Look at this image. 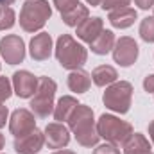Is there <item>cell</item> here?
<instances>
[{
	"label": "cell",
	"mask_w": 154,
	"mask_h": 154,
	"mask_svg": "<svg viewBox=\"0 0 154 154\" xmlns=\"http://www.w3.org/2000/svg\"><path fill=\"white\" fill-rule=\"evenodd\" d=\"M50 16L52 9L48 0H27L20 11V27L25 32H36L45 27Z\"/></svg>",
	"instance_id": "cell-3"
},
{
	"label": "cell",
	"mask_w": 154,
	"mask_h": 154,
	"mask_svg": "<svg viewBox=\"0 0 154 154\" xmlns=\"http://www.w3.org/2000/svg\"><path fill=\"white\" fill-rule=\"evenodd\" d=\"M4 145H5V138H4V134L0 133V149H4Z\"/></svg>",
	"instance_id": "cell-34"
},
{
	"label": "cell",
	"mask_w": 154,
	"mask_h": 154,
	"mask_svg": "<svg viewBox=\"0 0 154 154\" xmlns=\"http://www.w3.org/2000/svg\"><path fill=\"white\" fill-rule=\"evenodd\" d=\"M77 38L82 39L84 43H93L95 39L100 36V32L104 31V22L102 18L95 16V18H86L81 25H77Z\"/></svg>",
	"instance_id": "cell-14"
},
{
	"label": "cell",
	"mask_w": 154,
	"mask_h": 154,
	"mask_svg": "<svg viewBox=\"0 0 154 154\" xmlns=\"http://www.w3.org/2000/svg\"><path fill=\"white\" fill-rule=\"evenodd\" d=\"M7 115H9V111H7V106L0 104V127H4V125H5V120H7Z\"/></svg>",
	"instance_id": "cell-29"
},
{
	"label": "cell",
	"mask_w": 154,
	"mask_h": 154,
	"mask_svg": "<svg viewBox=\"0 0 154 154\" xmlns=\"http://www.w3.org/2000/svg\"><path fill=\"white\" fill-rule=\"evenodd\" d=\"M56 82L50 77H39L36 93L31 99V109L39 118H47L54 113V97H56Z\"/></svg>",
	"instance_id": "cell-6"
},
{
	"label": "cell",
	"mask_w": 154,
	"mask_h": 154,
	"mask_svg": "<svg viewBox=\"0 0 154 154\" xmlns=\"http://www.w3.org/2000/svg\"><path fill=\"white\" fill-rule=\"evenodd\" d=\"M13 25H14V11L9 5L0 4V31L11 29Z\"/></svg>",
	"instance_id": "cell-23"
},
{
	"label": "cell",
	"mask_w": 154,
	"mask_h": 154,
	"mask_svg": "<svg viewBox=\"0 0 154 154\" xmlns=\"http://www.w3.org/2000/svg\"><path fill=\"white\" fill-rule=\"evenodd\" d=\"M29 52H31V57L34 61H45L50 57L52 54V38L48 32H39L34 38L31 39V45H29Z\"/></svg>",
	"instance_id": "cell-13"
},
{
	"label": "cell",
	"mask_w": 154,
	"mask_h": 154,
	"mask_svg": "<svg viewBox=\"0 0 154 154\" xmlns=\"http://www.w3.org/2000/svg\"><path fill=\"white\" fill-rule=\"evenodd\" d=\"M90 47H91L93 54L104 56V54H108V52L113 50V47H115V34L111 31H102L99 38L95 39L93 43H90Z\"/></svg>",
	"instance_id": "cell-20"
},
{
	"label": "cell",
	"mask_w": 154,
	"mask_h": 154,
	"mask_svg": "<svg viewBox=\"0 0 154 154\" xmlns=\"http://www.w3.org/2000/svg\"><path fill=\"white\" fill-rule=\"evenodd\" d=\"M56 57H57V61L63 68L77 70L86 63L88 52L70 34H61L56 41Z\"/></svg>",
	"instance_id": "cell-2"
},
{
	"label": "cell",
	"mask_w": 154,
	"mask_h": 154,
	"mask_svg": "<svg viewBox=\"0 0 154 154\" xmlns=\"http://www.w3.org/2000/svg\"><path fill=\"white\" fill-rule=\"evenodd\" d=\"M39 84V79L34 74L27 72V70H20L13 74V86H14V93L20 99H29L36 93Z\"/></svg>",
	"instance_id": "cell-10"
},
{
	"label": "cell",
	"mask_w": 154,
	"mask_h": 154,
	"mask_svg": "<svg viewBox=\"0 0 154 154\" xmlns=\"http://www.w3.org/2000/svg\"><path fill=\"white\" fill-rule=\"evenodd\" d=\"M143 88H145V91L154 93V74H151V75H147L143 79Z\"/></svg>",
	"instance_id": "cell-28"
},
{
	"label": "cell",
	"mask_w": 154,
	"mask_h": 154,
	"mask_svg": "<svg viewBox=\"0 0 154 154\" xmlns=\"http://www.w3.org/2000/svg\"><path fill=\"white\" fill-rule=\"evenodd\" d=\"M77 104H79V102H77L74 97H70V95L61 97V99L57 100V106H54V118H56L57 122L68 120L70 115H72V111L75 109Z\"/></svg>",
	"instance_id": "cell-18"
},
{
	"label": "cell",
	"mask_w": 154,
	"mask_h": 154,
	"mask_svg": "<svg viewBox=\"0 0 154 154\" xmlns=\"http://www.w3.org/2000/svg\"><path fill=\"white\" fill-rule=\"evenodd\" d=\"M66 122H68V127L74 131L79 145H82V147L97 145L100 136L97 133V125L93 120V109L91 108H88L84 104H77Z\"/></svg>",
	"instance_id": "cell-1"
},
{
	"label": "cell",
	"mask_w": 154,
	"mask_h": 154,
	"mask_svg": "<svg viewBox=\"0 0 154 154\" xmlns=\"http://www.w3.org/2000/svg\"><path fill=\"white\" fill-rule=\"evenodd\" d=\"M93 154H120V149L113 143H102L93 151Z\"/></svg>",
	"instance_id": "cell-27"
},
{
	"label": "cell",
	"mask_w": 154,
	"mask_h": 154,
	"mask_svg": "<svg viewBox=\"0 0 154 154\" xmlns=\"http://www.w3.org/2000/svg\"><path fill=\"white\" fill-rule=\"evenodd\" d=\"M13 2H14V0H0V4H2V5H11Z\"/></svg>",
	"instance_id": "cell-35"
},
{
	"label": "cell",
	"mask_w": 154,
	"mask_h": 154,
	"mask_svg": "<svg viewBox=\"0 0 154 154\" xmlns=\"http://www.w3.org/2000/svg\"><path fill=\"white\" fill-rule=\"evenodd\" d=\"M0 54L9 65H18L25 57V43L16 34H9L0 39Z\"/></svg>",
	"instance_id": "cell-8"
},
{
	"label": "cell",
	"mask_w": 154,
	"mask_h": 154,
	"mask_svg": "<svg viewBox=\"0 0 154 154\" xmlns=\"http://www.w3.org/2000/svg\"><path fill=\"white\" fill-rule=\"evenodd\" d=\"M52 154H75L74 151H68V149H57V151H54Z\"/></svg>",
	"instance_id": "cell-32"
},
{
	"label": "cell",
	"mask_w": 154,
	"mask_h": 154,
	"mask_svg": "<svg viewBox=\"0 0 154 154\" xmlns=\"http://www.w3.org/2000/svg\"><path fill=\"white\" fill-rule=\"evenodd\" d=\"M140 38L147 43H154V16H147L140 23Z\"/></svg>",
	"instance_id": "cell-22"
},
{
	"label": "cell",
	"mask_w": 154,
	"mask_h": 154,
	"mask_svg": "<svg viewBox=\"0 0 154 154\" xmlns=\"http://www.w3.org/2000/svg\"><path fill=\"white\" fill-rule=\"evenodd\" d=\"M136 16H138L136 9L127 5V7H120V9H115V11H109L108 20L116 29H127V27H131L134 23Z\"/></svg>",
	"instance_id": "cell-15"
},
{
	"label": "cell",
	"mask_w": 154,
	"mask_h": 154,
	"mask_svg": "<svg viewBox=\"0 0 154 154\" xmlns=\"http://www.w3.org/2000/svg\"><path fill=\"white\" fill-rule=\"evenodd\" d=\"M131 99H133V86L127 81H115L109 84L104 91V106L115 113H127L131 108Z\"/></svg>",
	"instance_id": "cell-5"
},
{
	"label": "cell",
	"mask_w": 154,
	"mask_h": 154,
	"mask_svg": "<svg viewBox=\"0 0 154 154\" xmlns=\"http://www.w3.org/2000/svg\"><path fill=\"white\" fill-rule=\"evenodd\" d=\"M77 4H79V0H54V5H56V9H57L61 14L72 11Z\"/></svg>",
	"instance_id": "cell-26"
},
{
	"label": "cell",
	"mask_w": 154,
	"mask_h": 154,
	"mask_svg": "<svg viewBox=\"0 0 154 154\" xmlns=\"http://www.w3.org/2000/svg\"><path fill=\"white\" fill-rule=\"evenodd\" d=\"M34 113L29 111V109H14L13 115H11V120H9V131L14 138H20L31 131L36 129V118H34Z\"/></svg>",
	"instance_id": "cell-9"
},
{
	"label": "cell",
	"mask_w": 154,
	"mask_h": 154,
	"mask_svg": "<svg viewBox=\"0 0 154 154\" xmlns=\"http://www.w3.org/2000/svg\"><path fill=\"white\" fill-rule=\"evenodd\" d=\"M13 90H11V81L7 77H0V104H4L9 97H11Z\"/></svg>",
	"instance_id": "cell-24"
},
{
	"label": "cell",
	"mask_w": 154,
	"mask_h": 154,
	"mask_svg": "<svg viewBox=\"0 0 154 154\" xmlns=\"http://www.w3.org/2000/svg\"><path fill=\"white\" fill-rule=\"evenodd\" d=\"M61 18H63V22H65L68 27H77V25H81L86 18H90V11H88V7H86V5L77 4L72 11H68V13L61 14Z\"/></svg>",
	"instance_id": "cell-21"
},
{
	"label": "cell",
	"mask_w": 154,
	"mask_h": 154,
	"mask_svg": "<svg viewBox=\"0 0 154 154\" xmlns=\"http://www.w3.org/2000/svg\"><path fill=\"white\" fill-rule=\"evenodd\" d=\"M97 133L100 138H104L108 143L113 145H124L131 134H133V125L125 120H120L113 115H100L99 122H97Z\"/></svg>",
	"instance_id": "cell-4"
},
{
	"label": "cell",
	"mask_w": 154,
	"mask_h": 154,
	"mask_svg": "<svg viewBox=\"0 0 154 154\" xmlns=\"http://www.w3.org/2000/svg\"><path fill=\"white\" fill-rule=\"evenodd\" d=\"M138 45L136 41L129 36H122L120 39L115 41V47H113V59L115 63H118L120 66H131L136 59H138Z\"/></svg>",
	"instance_id": "cell-7"
},
{
	"label": "cell",
	"mask_w": 154,
	"mask_h": 154,
	"mask_svg": "<svg viewBox=\"0 0 154 154\" xmlns=\"http://www.w3.org/2000/svg\"><path fill=\"white\" fill-rule=\"evenodd\" d=\"M45 145V134L38 127L20 138H14V151L18 154H36Z\"/></svg>",
	"instance_id": "cell-12"
},
{
	"label": "cell",
	"mask_w": 154,
	"mask_h": 154,
	"mask_svg": "<svg viewBox=\"0 0 154 154\" xmlns=\"http://www.w3.org/2000/svg\"><path fill=\"white\" fill-rule=\"evenodd\" d=\"M43 134H45V143L48 145V149H63L70 142V131L61 122L47 124Z\"/></svg>",
	"instance_id": "cell-11"
},
{
	"label": "cell",
	"mask_w": 154,
	"mask_h": 154,
	"mask_svg": "<svg viewBox=\"0 0 154 154\" xmlns=\"http://www.w3.org/2000/svg\"><path fill=\"white\" fill-rule=\"evenodd\" d=\"M90 84H91V75L81 68L72 70L70 75H68V88L74 91V93H84L90 90Z\"/></svg>",
	"instance_id": "cell-17"
},
{
	"label": "cell",
	"mask_w": 154,
	"mask_h": 154,
	"mask_svg": "<svg viewBox=\"0 0 154 154\" xmlns=\"http://www.w3.org/2000/svg\"><path fill=\"white\" fill-rule=\"evenodd\" d=\"M86 2H88L90 5H100V4H102V0H86Z\"/></svg>",
	"instance_id": "cell-33"
},
{
	"label": "cell",
	"mask_w": 154,
	"mask_h": 154,
	"mask_svg": "<svg viewBox=\"0 0 154 154\" xmlns=\"http://www.w3.org/2000/svg\"><path fill=\"white\" fill-rule=\"evenodd\" d=\"M134 4L140 9H151V7H154V0H134Z\"/></svg>",
	"instance_id": "cell-30"
},
{
	"label": "cell",
	"mask_w": 154,
	"mask_h": 154,
	"mask_svg": "<svg viewBox=\"0 0 154 154\" xmlns=\"http://www.w3.org/2000/svg\"><path fill=\"white\" fill-rule=\"evenodd\" d=\"M116 77H118L116 70L109 65H100L91 72V79L97 86H109L116 81Z\"/></svg>",
	"instance_id": "cell-19"
},
{
	"label": "cell",
	"mask_w": 154,
	"mask_h": 154,
	"mask_svg": "<svg viewBox=\"0 0 154 154\" xmlns=\"http://www.w3.org/2000/svg\"><path fill=\"white\" fill-rule=\"evenodd\" d=\"M131 0H102L100 7L104 11H115V9H120V7H127Z\"/></svg>",
	"instance_id": "cell-25"
},
{
	"label": "cell",
	"mask_w": 154,
	"mask_h": 154,
	"mask_svg": "<svg viewBox=\"0 0 154 154\" xmlns=\"http://www.w3.org/2000/svg\"><path fill=\"white\" fill-rule=\"evenodd\" d=\"M124 154H152V151L143 134L133 133L131 138L124 143Z\"/></svg>",
	"instance_id": "cell-16"
},
{
	"label": "cell",
	"mask_w": 154,
	"mask_h": 154,
	"mask_svg": "<svg viewBox=\"0 0 154 154\" xmlns=\"http://www.w3.org/2000/svg\"><path fill=\"white\" fill-rule=\"evenodd\" d=\"M149 136H151V140H152V143H154V120L149 124Z\"/></svg>",
	"instance_id": "cell-31"
}]
</instances>
